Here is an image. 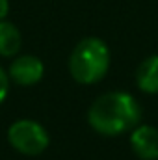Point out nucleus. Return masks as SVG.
Returning <instances> with one entry per match:
<instances>
[{"instance_id":"obj_2","label":"nucleus","mask_w":158,"mask_h":160,"mask_svg":"<svg viewBox=\"0 0 158 160\" xmlns=\"http://www.w3.org/2000/svg\"><path fill=\"white\" fill-rule=\"evenodd\" d=\"M110 69V50L99 38H86L73 48L69 58L71 77L78 84H95Z\"/></svg>"},{"instance_id":"obj_9","label":"nucleus","mask_w":158,"mask_h":160,"mask_svg":"<svg viewBox=\"0 0 158 160\" xmlns=\"http://www.w3.org/2000/svg\"><path fill=\"white\" fill-rule=\"evenodd\" d=\"M7 13H9V0H0V21H4Z\"/></svg>"},{"instance_id":"obj_7","label":"nucleus","mask_w":158,"mask_h":160,"mask_svg":"<svg viewBox=\"0 0 158 160\" xmlns=\"http://www.w3.org/2000/svg\"><path fill=\"white\" fill-rule=\"evenodd\" d=\"M22 45V36L19 28L9 21H0V56L13 58L19 54Z\"/></svg>"},{"instance_id":"obj_3","label":"nucleus","mask_w":158,"mask_h":160,"mask_svg":"<svg viewBox=\"0 0 158 160\" xmlns=\"http://www.w3.org/2000/svg\"><path fill=\"white\" fill-rule=\"evenodd\" d=\"M7 142L21 155L36 157L48 147L50 138H48V132L45 130V127L39 125L37 121L19 119L7 128Z\"/></svg>"},{"instance_id":"obj_1","label":"nucleus","mask_w":158,"mask_h":160,"mask_svg":"<svg viewBox=\"0 0 158 160\" xmlns=\"http://www.w3.org/2000/svg\"><path fill=\"white\" fill-rule=\"evenodd\" d=\"M141 108L138 101L125 91H110L93 101L87 121L93 130L102 136H119L138 127Z\"/></svg>"},{"instance_id":"obj_8","label":"nucleus","mask_w":158,"mask_h":160,"mask_svg":"<svg viewBox=\"0 0 158 160\" xmlns=\"http://www.w3.org/2000/svg\"><path fill=\"white\" fill-rule=\"evenodd\" d=\"M7 91H9V75L0 67V104L7 97Z\"/></svg>"},{"instance_id":"obj_5","label":"nucleus","mask_w":158,"mask_h":160,"mask_svg":"<svg viewBox=\"0 0 158 160\" xmlns=\"http://www.w3.org/2000/svg\"><path fill=\"white\" fill-rule=\"evenodd\" d=\"M130 145L141 160H158V128L151 125H138L132 128Z\"/></svg>"},{"instance_id":"obj_4","label":"nucleus","mask_w":158,"mask_h":160,"mask_svg":"<svg viewBox=\"0 0 158 160\" xmlns=\"http://www.w3.org/2000/svg\"><path fill=\"white\" fill-rule=\"evenodd\" d=\"M43 73H45V67H43V62L39 58L32 56V54H22V56H17L11 65H9V78L13 80L15 84L19 86H34L43 78Z\"/></svg>"},{"instance_id":"obj_6","label":"nucleus","mask_w":158,"mask_h":160,"mask_svg":"<svg viewBox=\"0 0 158 160\" xmlns=\"http://www.w3.org/2000/svg\"><path fill=\"white\" fill-rule=\"evenodd\" d=\"M136 84L143 93H158V56H149L140 63Z\"/></svg>"}]
</instances>
